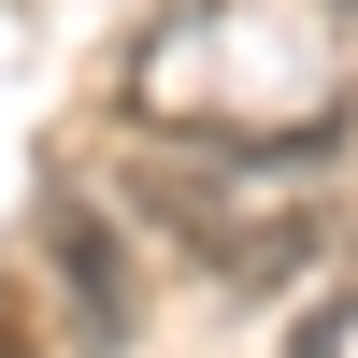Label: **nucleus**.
I'll list each match as a JSON object with an SVG mask.
<instances>
[{
	"instance_id": "nucleus-1",
	"label": "nucleus",
	"mask_w": 358,
	"mask_h": 358,
	"mask_svg": "<svg viewBox=\"0 0 358 358\" xmlns=\"http://www.w3.org/2000/svg\"><path fill=\"white\" fill-rule=\"evenodd\" d=\"M43 258H57V287H72V330H86V344H129V258H115L101 201L57 187V201H43Z\"/></svg>"
}]
</instances>
